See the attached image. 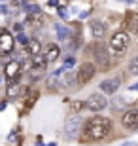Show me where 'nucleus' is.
I'll list each match as a JSON object with an SVG mask.
<instances>
[{
    "instance_id": "obj_1",
    "label": "nucleus",
    "mask_w": 138,
    "mask_h": 146,
    "mask_svg": "<svg viewBox=\"0 0 138 146\" xmlns=\"http://www.w3.org/2000/svg\"><path fill=\"white\" fill-rule=\"evenodd\" d=\"M112 129V121L104 116H93L91 119H87L83 125V141L93 142V141H100L110 133Z\"/></svg>"
},
{
    "instance_id": "obj_2",
    "label": "nucleus",
    "mask_w": 138,
    "mask_h": 146,
    "mask_svg": "<svg viewBox=\"0 0 138 146\" xmlns=\"http://www.w3.org/2000/svg\"><path fill=\"white\" fill-rule=\"evenodd\" d=\"M127 48H129V34L125 33V31L114 33V36H112V40H110V49L116 55H123L127 51Z\"/></svg>"
},
{
    "instance_id": "obj_3",
    "label": "nucleus",
    "mask_w": 138,
    "mask_h": 146,
    "mask_svg": "<svg viewBox=\"0 0 138 146\" xmlns=\"http://www.w3.org/2000/svg\"><path fill=\"white\" fill-rule=\"evenodd\" d=\"M91 55H93V59H95L100 66L110 65V51H108V48L104 46V44H100V42L93 44V46H91Z\"/></svg>"
},
{
    "instance_id": "obj_4",
    "label": "nucleus",
    "mask_w": 138,
    "mask_h": 146,
    "mask_svg": "<svg viewBox=\"0 0 138 146\" xmlns=\"http://www.w3.org/2000/svg\"><path fill=\"white\" fill-rule=\"evenodd\" d=\"M15 49V38L8 29H0V55H8Z\"/></svg>"
},
{
    "instance_id": "obj_5",
    "label": "nucleus",
    "mask_w": 138,
    "mask_h": 146,
    "mask_svg": "<svg viewBox=\"0 0 138 146\" xmlns=\"http://www.w3.org/2000/svg\"><path fill=\"white\" fill-rule=\"evenodd\" d=\"M85 104H87V108L91 110V112H100V110H104L108 106V99L102 95V93H93L87 101H85Z\"/></svg>"
},
{
    "instance_id": "obj_6",
    "label": "nucleus",
    "mask_w": 138,
    "mask_h": 146,
    "mask_svg": "<svg viewBox=\"0 0 138 146\" xmlns=\"http://www.w3.org/2000/svg\"><path fill=\"white\" fill-rule=\"evenodd\" d=\"M121 123L129 131H138V108H131L121 116Z\"/></svg>"
},
{
    "instance_id": "obj_7",
    "label": "nucleus",
    "mask_w": 138,
    "mask_h": 146,
    "mask_svg": "<svg viewBox=\"0 0 138 146\" xmlns=\"http://www.w3.org/2000/svg\"><path fill=\"white\" fill-rule=\"evenodd\" d=\"M21 70H23V61H17V59L10 61V63L6 65V68H4L6 78H8L10 82H17V80H19Z\"/></svg>"
},
{
    "instance_id": "obj_8",
    "label": "nucleus",
    "mask_w": 138,
    "mask_h": 146,
    "mask_svg": "<svg viewBox=\"0 0 138 146\" xmlns=\"http://www.w3.org/2000/svg\"><path fill=\"white\" fill-rule=\"evenodd\" d=\"M78 86H83V84H87V82L95 76V65L93 63H83V65L78 68Z\"/></svg>"
},
{
    "instance_id": "obj_9",
    "label": "nucleus",
    "mask_w": 138,
    "mask_h": 146,
    "mask_svg": "<svg viewBox=\"0 0 138 146\" xmlns=\"http://www.w3.org/2000/svg\"><path fill=\"white\" fill-rule=\"evenodd\" d=\"M80 127H81V119L78 118V116L68 118V119H66V123H64V137H66L68 141H72V139L78 135Z\"/></svg>"
},
{
    "instance_id": "obj_10",
    "label": "nucleus",
    "mask_w": 138,
    "mask_h": 146,
    "mask_svg": "<svg viewBox=\"0 0 138 146\" xmlns=\"http://www.w3.org/2000/svg\"><path fill=\"white\" fill-rule=\"evenodd\" d=\"M119 86H121V80L119 78H108V80L100 82V91H104L106 95H114L119 89Z\"/></svg>"
},
{
    "instance_id": "obj_11",
    "label": "nucleus",
    "mask_w": 138,
    "mask_h": 146,
    "mask_svg": "<svg viewBox=\"0 0 138 146\" xmlns=\"http://www.w3.org/2000/svg\"><path fill=\"white\" fill-rule=\"evenodd\" d=\"M89 29H91V34L96 38V40H100V38L106 36V25L102 21H96V19H93V21L89 23Z\"/></svg>"
},
{
    "instance_id": "obj_12",
    "label": "nucleus",
    "mask_w": 138,
    "mask_h": 146,
    "mask_svg": "<svg viewBox=\"0 0 138 146\" xmlns=\"http://www.w3.org/2000/svg\"><path fill=\"white\" fill-rule=\"evenodd\" d=\"M59 55H61V48H59L57 44H48V48L44 51V57L48 63H53V61L59 59Z\"/></svg>"
},
{
    "instance_id": "obj_13",
    "label": "nucleus",
    "mask_w": 138,
    "mask_h": 146,
    "mask_svg": "<svg viewBox=\"0 0 138 146\" xmlns=\"http://www.w3.org/2000/svg\"><path fill=\"white\" fill-rule=\"evenodd\" d=\"M25 51L30 57H38V55H42V44L38 42L36 38H32V40H28L27 46H25Z\"/></svg>"
},
{
    "instance_id": "obj_14",
    "label": "nucleus",
    "mask_w": 138,
    "mask_h": 146,
    "mask_svg": "<svg viewBox=\"0 0 138 146\" xmlns=\"http://www.w3.org/2000/svg\"><path fill=\"white\" fill-rule=\"evenodd\" d=\"M53 29H55V34H57V38L61 40V42H63V40H66V38L70 36V33H72L66 25H61V23H55Z\"/></svg>"
},
{
    "instance_id": "obj_15",
    "label": "nucleus",
    "mask_w": 138,
    "mask_h": 146,
    "mask_svg": "<svg viewBox=\"0 0 138 146\" xmlns=\"http://www.w3.org/2000/svg\"><path fill=\"white\" fill-rule=\"evenodd\" d=\"M74 84H78V74L76 72H66L64 76H61V86L63 87H72Z\"/></svg>"
},
{
    "instance_id": "obj_16",
    "label": "nucleus",
    "mask_w": 138,
    "mask_h": 146,
    "mask_svg": "<svg viewBox=\"0 0 138 146\" xmlns=\"http://www.w3.org/2000/svg\"><path fill=\"white\" fill-rule=\"evenodd\" d=\"M127 29L138 34V13H127Z\"/></svg>"
},
{
    "instance_id": "obj_17",
    "label": "nucleus",
    "mask_w": 138,
    "mask_h": 146,
    "mask_svg": "<svg viewBox=\"0 0 138 146\" xmlns=\"http://www.w3.org/2000/svg\"><path fill=\"white\" fill-rule=\"evenodd\" d=\"M46 57H42V55H38V57H32V63H30V68H34V70H42V68H46Z\"/></svg>"
},
{
    "instance_id": "obj_18",
    "label": "nucleus",
    "mask_w": 138,
    "mask_h": 146,
    "mask_svg": "<svg viewBox=\"0 0 138 146\" xmlns=\"http://www.w3.org/2000/svg\"><path fill=\"white\" fill-rule=\"evenodd\" d=\"M25 11H27L28 15H38V13H42V8L36 4H27L25 6Z\"/></svg>"
},
{
    "instance_id": "obj_19",
    "label": "nucleus",
    "mask_w": 138,
    "mask_h": 146,
    "mask_svg": "<svg viewBox=\"0 0 138 146\" xmlns=\"http://www.w3.org/2000/svg\"><path fill=\"white\" fill-rule=\"evenodd\" d=\"M27 19H28L30 25H34V27H40V25L44 23V15H40V13H38V15H28Z\"/></svg>"
},
{
    "instance_id": "obj_20",
    "label": "nucleus",
    "mask_w": 138,
    "mask_h": 146,
    "mask_svg": "<svg viewBox=\"0 0 138 146\" xmlns=\"http://www.w3.org/2000/svg\"><path fill=\"white\" fill-rule=\"evenodd\" d=\"M38 97H40V95H38V91H32V95H30V97L27 99V103H25V106H27V108H32V106L36 104Z\"/></svg>"
},
{
    "instance_id": "obj_21",
    "label": "nucleus",
    "mask_w": 138,
    "mask_h": 146,
    "mask_svg": "<svg viewBox=\"0 0 138 146\" xmlns=\"http://www.w3.org/2000/svg\"><path fill=\"white\" fill-rule=\"evenodd\" d=\"M83 108H87V104H85L83 101H74V103H72V112H81Z\"/></svg>"
},
{
    "instance_id": "obj_22",
    "label": "nucleus",
    "mask_w": 138,
    "mask_h": 146,
    "mask_svg": "<svg viewBox=\"0 0 138 146\" xmlns=\"http://www.w3.org/2000/svg\"><path fill=\"white\" fill-rule=\"evenodd\" d=\"M17 91H19V86H10V87H8V97H15V95H17Z\"/></svg>"
},
{
    "instance_id": "obj_23",
    "label": "nucleus",
    "mask_w": 138,
    "mask_h": 146,
    "mask_svg": "<svg viewBox=\"0 0 138 146\" xmlns=\"http://www.w3.org/2000/svg\"><path fill=\"white\" fill-rule=\"evenodd\" d=\"M74 65H76V59H74V57H66V61H64V66H63V68L66 70V68H70V66H74Z\"/></svg>"
},
{
    "instance_id": "obj_24",
    "label": "nucleus",
    "mask_w": 138,
    "mask_h": 146,
    "mask_svg": "<svg viewBox=\"0 0 138 146\" xmlns=\"http://www.w3.org/2000/svg\"><path fill=\"white\" fill-rule=\"evenodd\" d=\"M131 70H133L134 74H138V57H134V59L131 61Z\"/></svg>"
},
{
    "instance_id": "obj_25",
    "label": "nucleus",
    "mask_w": 138,
    "mask_h": 146,
    "mask_svg": "<svg viewBox=\"0 0 138 146\" xmlns=\"http://www.w3.org/2000/svg\"><path fill=\"white\" fill-rule=\"evenodd\" d=\"M17 42H21V44H25V46H27V44H28V38L21 33V34H17Z\"/></svg>"
},
{
    "instance_id": "obj_26",
    "label": "nucleus",
    "mask_w": 138,
    "mask_h": 146,
    "mask_svg": "<svg viewBox=\"0 0 138 146\" xmlns=\"http://www.w3.org/2000/svg\"><path fill=\"white\" fill-rule=\"evenodd\" d=\"M116 104H117V106H116V110H123V108H125V106H123V104H125V101H123V99H117V101H116Z\"/></svg>"
},
{
    "instance_id": "obj_27",
    "label": "nucleus",
    "mask_w": 138,
    "mask_h": 146,
    "mask_svg": "<svg viewBox=\"0 0 138 146\" xmlns=\"http://www.w3.org/2000/svg\"><path fill=\"white\" fill-rule=\"evenodd\" d=\"M59 17H63V19H66V17H68V13H66V10H64V8H59Z\"/></svg>"
},
{
    "instance_id": "obj_28",
    "label": "nucleus",
    "mask_w": 138,
    "mask_h": 146,
    "mask_svg": "<svg viewBox=\"0 0 138 146\" xmlns=\"http://www.w3.org/2000/svg\"><path fill=\"white\" fill-rule=\"evenodd\" d=\"M0 13H2V15H6V13H8V8H6L4 4H0Z\"/></svg>"
},
{
    "instance_id": "obj_29",
    "label": "nucleus",
    "mask_w": 138,
    "mask_h": 146,
    "mask_svg": "<svg viewBox=\"0 0 138 146\" xmlns=\"http://www.w3.org/2000/svg\"><path fill=\"white\" fill-rule=\"evenodd\" d=\"M49 6H53V8H59V0H49Z\"/></svg>"
},
{
    "instance_id": "obj_30",
    "label": "nucleus",
    "mask_w": 138,
    "mask_h": 146,
    "mask_svg": "<svg viewBox=\"0 0 138 146\" xmlns=\"http://www.w3.org/2000/svg\"><path fill=\"white\" fill-rule=\"evenodd\" d=\"M119 146H138L136 142H123V144H119Z\"/></svg>"
},
{
    "instance_id": "obj_31",
    "label": "nucleus",
    "mask_w": 138,
    "mask_h": 146,
    "mask_svg": "<svg viewBox=\"0 0 138 146\" xmlns=\"http://www.w3.org/2000/svg\"><path fill=\"white\" fill-rule=\"evenodd\" d=\"M87 15H89L87 11H81V13H80V17H81V19H87Z\"/></svg>"
},
{
    "instance_id": "obj_32",
    "label": "nucleus",
    "mask_w": 138,
    "mask_h": 146,
    "mask_svg": "<svg viewBox=\"0 0 138 146\" xmlns=\"http://www.w3.org/2000/svg\"><path fill=\"white\" fill-rule=\"evenodd\" d=\"M131 91H138V84H134V86H131Z\"/></svg>"
},
{
    "instance_id": "obj_33",
    "label": "nucleus",
    "mask_w": 138,
    "mask_h": 146,
    "mask_svg": "<svg viewBox=\"0 0 138 146\" xmlns=\"http://www.w3.org/2000/svg\"><path fill=\"white\" fill-rule=\"evenodd\" d=\"M6 108V103H0V110H4Z\"/></svg>"
},
{
    "instance_id": "obj_34",
    "label": "nucleus",
    "mask_w": 138,
    "mask_h": 146,
    "mask_svg": "<svg viewBox=\"0 0 138 146\" xmlns=\"http://www.w3.org/2000/svg\"><path fill=\"white\" fill-rule=\"evenodd\" d=\"M48 146H55V144H53V142H51V144H48Z\"/></svg>"
},
{
    "instance_id": "obj_35",
    "label": "nucleus",
    "mask_w": 138,
    "mask_h": 146,
    "mask_svg": "<svg viewBox=\"0 0 138 146\" xmlns=\"http://www.w3.org/2000/svg\"><path fill=\"white\" fill-rule=\"evenodd\" d=\"M0 2H8V0H0Z\"/></svg>"
},
{
    "instance_id": "obj_36",
    "label": "nucleus",
    "mask_w": 138,
    "mask_h": 146,
    "mask_svg": "<svg viewBox=\"0 0 138 146\" xmlns=\"http://www.w3.org/2000/svg\"><path fill=\"white\" fill-rule=\"evenodd\" d=\"M127 2H134V0H127Z\"/></svg>"
},
{
    "instance_id": "obj_37",
    "label": "nucleus",
    "mask_w": 138,
    "mask_h": 146,
    "mask_svg": "<svg viewBox=\"0 0 138 146\" xmlns=\"http://www.w3.org/2000/svg\"><path fill=\"white\" fill-rule=\"evenodd\" d=\"M0 82H2V76H0Z\"/></svg>"
}]
</instances>
